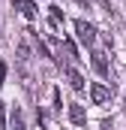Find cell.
<instances>
[{"mask_svg":"<svg viewBox=\"0 0 126 130\" xmlns=\"http://www.w3.org/2000/svg\"><path fill=\"white\" fill-rule=\"evenodd\" d=\"M75 33H78V39H81L84 45H93L96 42V27L90 21H75Z\"/></svg>","mask_w":126,"mask_h":130,"instance_id":"6da1fadb","label":"cell"},{"mask_svg":"<svg viewBox=\"0 0 126 130\" xmlns=\"http://www.w3.org/2000/svg\"><path fill=\"white\" fill-rule=\"evenodd\" d=\"M90 58H93V70L96 73H99V76H108V70H111V67H108V55H105V52H93Z\"/></svg>","mask_w":126,"mask_h":130,"instance_id":"7a4b0ae2","label":"cell"},{"mask_svg":"<svg viewBox=\"0 0 126 130\" xmlns=\"http://www.w3.org/2000/svg\"><path fill=\"white\" fill-rule=\"evenodd\" d=\"M69 121H72V124H84V121H87V112H84V106L72 103V106H69Z\"/></svg>","mask_w":126,"mask_h":130,"instance_id":"5b68a950","label":"cell"},{"mask_svg":"<svg viewBox=\"0 0 126 130\" xmlns=\"http://www.w3.org/2000/svg\"><path fill=\"white\" fill-rule=\"evenodd\" d=\"M12 130H24V121H21V112H12Z\"/></svg>","mask_w":126,"mask_h":130,"instance_id":"52a82bcc","label":"cell"},{"mask_svg":"<svg viewBox=\"0 0 126 130\" xmlns=\"http://www.w3.org/2000/svg\"><path fill=\"white\" fill-rule=\"evenodd\" d=\"M0 130H6V112H3V103H0Z\"/></svg>","mask_w":126,"mask_h":130,"instance_id":"ba28073f","label":"cell"},{"mask_svg":"<svg viewBox=\"0 0 126 130\" xmlns=\"http://www.w3.org/2000/svg\"><path fill=\"white\" fill-rule=\"evenodd\" d=\"M66 79H69V85H72L75 91H84V79H81V73H78V70H72V67H69V70H66Z\"/></svg>","mask_w":126,"mask_h":130,"instance_id":"8992f818","label":"cell"},{"mask_svg":"<svg viewBox=\"0 0 126 130\" xmlns=\"http://www.w3.org/2000/svg\"><path fill=\"white\" fill-rule=\"evenodd\" d=\"M3 82H6V64L0 61V85H3Z\"/></svg>","mask_w":126,"mask_h":130,"instance_id":"9c48e42d","label":"cell"},{"mask_svg":"<svg viewBox=\"0 0 126 130\" xmlns=\"http://www.w3.org/2000/svg\"><path fill=\"white\" fill-rule=\"evenodd\" d=\"M12 6H15L24 18H36V3H33V0H12Z\"/></svg>","mask_w":126,"mask_h":130,"instance_id":"3957f363","label":"cell"},{"mask_svg":"<svg viewBox=\"0 0 126 130\" xmlns=\"http://www.w3.org/2000/svg\"><path fill=\"white\" fill-rule=\"evenodd\" d=\"M90 97H93V103H108V100H111V91H108L105 85H93V88H90Z\"/></svg>","mask_w":126,"mask_h":130,"instance_id":"277c9868","label":"cell"},{"mask_svg":"<svg viewBox=\"0 0 126 130\" xmlns=\"http://www.w3.org/2000/svg\"><path fill=\"white\" fill-rule=\"evenodd\" d=\"M75 3H81V6H87V0H75Z\"/></svg>","mask_w":126,"mask_h":130,"instance_id":"30bf717a","label":"cell"}]
</instances>
